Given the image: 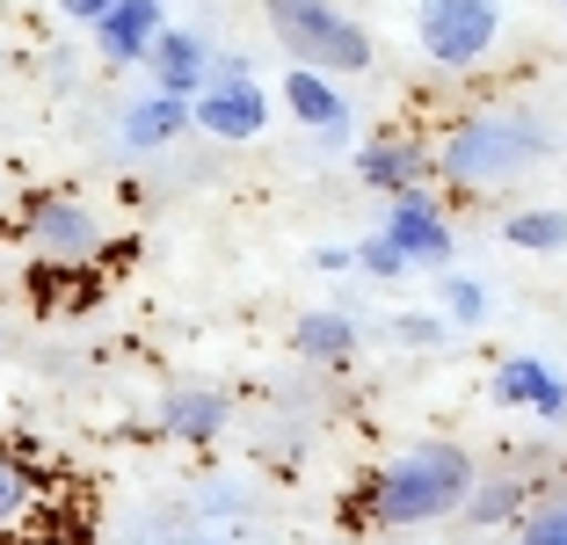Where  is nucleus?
<instances>
[{"instance_id": "8", "label": "nucleus", "mask_w": 567, "mask_h": 545, "mask_svg": "<svg viewBox=\"0 0 567 545\" xmlns=\"http://www.w3.org/2000/svg\"><path fill=\"white\" fill-rule=\"evenodd\" d=\"M495 400L502 408H532L546 422H567V379L538 357H502L495 363Z\"/></svg>"}, {"instance_id": "14", "label": "nucleus", "mask_w": 567, "mask_h": 545, "mask_svg": "<svg viewBox=\"0 0 567 545\" xmlns=\"http://www.w3.org/2000/svg\"><path fill=\"white\" fill-rule=\"evenodd\" d=\"M124 153H153L167 146V138L189 132V95H167V88H153V95H138L132 110H124Z\"/></svg>"}, {"instance_id": "21", "label": "nucleus", "mask_w": 567, "mask_h": 545, "mask_svg": "<svg viewBox=\"0 0 567 545\" xmlns=\"http://www.w3.org/2000/svg\"><path fill=\"white\" fill-rule=\"evenodd\" d=\"M22 510H30V473H22V465L0 451V524H16Z\"/></svg>"}, {"instance_id": "3", "label": "nucleus", "mask_w": 567, "mask_h": 545, "mask_svg": "<svg viewBox=\"0 0 567 545\" xmlns=\"http://www.w3.org/2000/svg\"><path fill=\"white\" fill-rule=\"evenodd\" d=\"M262 16L299 66H320V73H364L371 66V37L334 0H262Z\"/></svg>"}, {"instance_id": "15", "label": "nucleus", "mask_w": 567, "mask_h": 545, "mask_svg": "<svg viewBox=\"0 0 567 545\" xmlns=\"http://www.w3.org/2000/svg\"><path fill=\"white\" fill-rule=\"evenodd\" d=\"M291 342H299V357H313V363H342L357 349V328L342 313H306L299 328H291Z\"/></svg>"}, {"instance_id": "11", "label": "nucleus", "mask_w": 567, "mask_h": 545, "mask_svg": "<svg viewBox=\"0 0 567 545\" xmlns=\"http://www.w3.org/2000/svg\"><path fill=\"white\" fill-rule=\"evenodd\" d=\"M146 66H153V88H167V95H197V88L212 81V44H204L197 30H167L161 22Z\"/></svg>"}, {"instance_id": "19", "label": "nucleus", "mask_w": 567, "mask_h": 545, "mask_svg": "<svg viewBox=\"0 0 567 545\" xmlns=\"http://www.w3.org/2000/svg\"><path fill=\"white\" fill-rule=\"evenodd\" d=\"M357 269H364V277H408V255H401V240H393V233H371L364 248H357Z\"/></svg>"}, {"instance_id": "9", "label": "nucleus", "mask_w": 567, "mask_h": 545, "mask_svg": "<svg viewBox=\"0 0 567 545\" xmlns=\"http://www.w3.org/2000/svg\"><path fill=\"white\" fill-rule=\"evenodd\" d=\"M284 110L299 116V124H313L320 138H342L350 132V102H342V88H334V73H320V66H299L291 59V73H284Z\"/></svg>"}, {"instance_id": "17", "label": "nucleus", "mask_w": 567, "mask_h": 545, "mask_svg": "<svg viewBox=\"0 0 567 545\" xmlns=\"http://www.w3.org/2000/svg\"><path fill=\"white\" fill-rule=\"evenodd\" d=\"M502 240L509 248H532V255H553V248H567V212H509Z\"/></svg>"}, {"instance_id": "22", "label": "nucleus", "mask_w": 567, "mask_h": 545, "mask_svg": "<svg viewBox=\"0 0 567 545\" xmlns=\"http://www.w3.org/2000/svg\"><path fill=\"white\" fill-rule=\"evenodd\" d=\"M524 538H532V545H567V502L532 510V516H524Z\"/></svg>"}, {"instance_id": "10", "label": "nucleus", "mask_w": 567, "mask_h": 545, "mask_svg": "<svg viewBox=\"0 0 567 545\" xmlns=\"http://www.w3.org/2000/svg\"><path fill=\"white\" fill-rule=\"evenodd\" d=\"M161 0H110V16L95 22V44L110 66H146L153 37H161Z\"/></svg>"}, {"instance_id": "4", "label": "nucleus", "mask_w": 567, "mask_h": 545, "mask_svg": "<svg viewBox=\"0 0 567 545\" xmlns=\"http://www.w3.org/2000/svg\"><path fill=\"white\" fill-rule=\"evenodd\" d=\"M495 37H502V0H415V44L451 73L481 66Z\"/></svg>"}, {"instance_id": "7", "label": "nucleus", "mask_w": 567, "mask_h": 545, "mask_svg": "<svg viewBox=\"0 0 567 545\" xmlns=\"http://www.w3.org/2000/svg\"><path fill=\"white\" fill-rule=\"evenodd\" d=\"M30 233H37V248H44L51 263H87V255L102 248L95 212H87V204H73V197H44L30 212Z\"/></svg>"}, {"instance_id": "18", "label": "nucleus", "mask_w": 567, "mask_h": 545, "mask_svg": "<svg viewBox=\"0 0 567 545\" xmlns=\"http://www.w3.org/2000/svg\"><path fill=\"white\" fill-rule=\"evenodd\" d=\"M444 320L451 328H481L487 320V291L473 277H444Z\"/></svg>"}, {"instance_id": "5", "label": "nucleus", "mask_w": 567, "mask_h": 545, "mask_svg": "<svg viewBox=\"0 0 567 545\" xmlns=\"http://www.w3.org/2000/svg\"><path fill=\"white\" fill-rule=\"evenodd\" d=\"M189 124L212 138H262L269 124V95L255 88V73H234V81H204L197 95H189Z\"/></svg>"}, {"instance_id": "20", "label": "nucleus", "mask_w": 567, "mask_h": 545, "mask_svg": "<svg viewBox=\"0 0 567 545\" xmlns=\"http://www.w3.org/2000/svg\"><path fill=\"white\" fill-rule=\"evenodd\" d=\"M393 342H408V349H444L451 342V320L444 313H401V320H393Z\"/></svg>"}, {"instance_id": "13", "label": "nucleus", "mask_w": 567, "mask_h": 545, "mask_svg": "<svg viewBox=\"0 0 567 545\" xmlns=\"http://www.w3.org/2000/svg\"><path fill=\"white\" fill-rule=\"evenodd\" d=\"M226 414H234L226 393H212V385H175V393L161 400V430L175 436V444H212V436L226 430Z\"/></svg>"}, {"instance_id": "24", "label": "nucleus", "mask_w": 567, "mask_h": 545, "mask_svg": "<svg viewBox=\"0 0 567 545\" xmlns=\"http://www.w3.org/2000/svg\"><path fill=\"white\" fill-rule=\"evenodd\" d=\"M313 269H357V248H320Z\"/></svg>"}, {"instance_id": "12", "label": "nucleus", "mask_w": 567, "mask_h": 545, "mask_svg": "<svg viewBox=\"0 0 567 545\" xmlns=\"http://www.w3.org/2000/svg\"><path fill=\"white\" fill-rule=\"evenodd\" d=\"M436 167V153H422L415 138H371L357 153V182H371L379 197H401V189H422V175Z\"/></svg>"}, {"instance_id": "16", "label": "nucleus", "mask_w": 567, "mask_h": 545, "mask_svg": "<svg viewBox=\"0 0 567 545\" xmlns=\"http://www.w3.org/2000/svg\"><path fill=\"white\" fill-rule=\"evenodd\" d=\"M458 510H466V524H481V531L487 524H509V516L524 510V480H473Z\"/></svg>"}, {"instance_id": "2", "label": "nucleus", "mask_w": 567, "mask_h": 545, "mask_svg": "<svg viewBox=\"0 0 567 545\" xmlns=\"http://www.w3.org/2000/svg\"><path fill=\"white\" fill-rule=\"evenodd\" d=\"M538 153H546V132L532 116H466L436 146V175L466 182V189H495V182L538 167Z\"/></svg>"}, {"instance_id": "1", "label": "nucleus", "mask_w": 567, "mask_h": 545, "mask_svg": "<svg viewBox=\"0 0 567 545\" xmlns=\"http://www.w3.org/2000/svg\"><path fill=\"white\" fill-rule=\"evenodd\" d=\"M466 487H473V459L458 444H415L357 495L350 524L364 516V524H379V531H415V524L451 516L466 502Z\"/></svg>"}, {"instance_id": "23", "label": "nucleus", "mask_w": 567, "mask_h": 545, "mask_svg": "<svg viewBox=\"0 0 567 545\" xmlns=\"http://www.w3.org/2000/svg\"><path fill=\"white\" fill-rule=\"evenodd\" d=\"M59 8H66V16H73V22H87V30H95V22H102V16H110V0H59Z\"/></svg>"}, {"instance_id": "6", "label": "nucleus", "mask_w": 567, "mask_h": 545, "mask_svg": "<svg viewBox=\"0 0 567 545\" xmlns=\"http://www.w3.org/2000/svg\"><path fill=\"white\" fill-rule=\"evenodd\" d=\"M385 233L401 240V255H408L415 269H444V263H451V226H444V212H436L422 189H401V197H393Z\"/></svg>"}]
</instances>
